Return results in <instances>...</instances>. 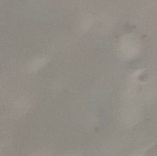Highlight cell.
Masks as SVG:
<instances>
[{"mask_svg":"<svg viewBox=\"0 0 157 156\" xmlns=\"http://www.w3.org/2000/svg\"><path fill=\"white\" fill-rule=\"evenodd\" d=\"M34 63H35V65H34L33 67H35V68H39L40 66H41V65H42L43 61H42V60H37V62H35Z\"/></svg>","mask_w":157,"mask_h":156,"instance_id":"obj_1","label":"cell"}]
</instances>
